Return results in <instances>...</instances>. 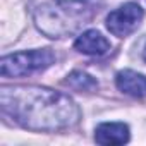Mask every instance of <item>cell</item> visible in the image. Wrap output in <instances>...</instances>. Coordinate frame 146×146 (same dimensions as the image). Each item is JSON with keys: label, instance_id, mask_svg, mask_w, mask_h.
<instances>
[{"label": "cell", "instance_id": "obj_1", "mask_svg": "<svg viewBox=\"0 0 146 146\" xmlns=\"http://www.w3.org/2000/svg\"><path fill=\"white\" fill-rule=\"evenodd\" d=\"M2 113L29 131H60L78 124L81 112L69 95L41 86H2Z\"/></svg>", "mask_w": 146, "mask_h": 146}, {"label": "cell", "instance_id": "obj_5", "mask_svg": "<svg viewBox=\"0 0 146 146\" xmlns=\"http://www.w3.org/2000/svg\"><path fill=\"white\" fill-rule=\"evenodd\" d=\"M74 48L86 55H105L110 50V41L100 31L88 29L74 41Z\"/></svg>", "mask_w": 146, "mask_h": 146}, {"label": "cell", "instance_id": "obj_3", "mask_svg": "<svg viewBox=\"0 0 146 146\" xmlns=\"http://www.w3.org/2000/svg\"><path fill=\"white\" fill-rule=\"evenodd\" d=\"M55 62V55L50 48L26 50L12 55H5L0 62V72L4 78H24L33 72L45 70Z\"/></svg>", "mask_w": 146, "mask_h": 146}, {"label": "cell", "instance_id": "obj_6", "mask_svg": "<svg viewBox=\"0 0 146 146\" xmlns=\"http://www.w3.org/2000/svg\"><path fill=\"white\" fill-rule=\"evenodd\" d=\"M129 137V127L124 122H105L95 131V141L100 144H124Z\"/></svg>", "mask_w": 146, "mask_h": 146}, {"label": "cell", "instance_id": "obj_2", "mask_svg": "<svg viewBox=\"0 0 146 146\" xmlns=\"http://www.w3.org/2000/svg\"><path fill=\"white\" fill-rule=\"evenodd\" d=\"M103 0H50L35 11L36 28L48 38H65L90 24Z\"/></svg>", "mask_w": 146, "mask_h": 146}, {"label": "cell", "instance_id": "obj_4", "mask_svg": "<svg viewBox=\"0 0 146 146\" xmlns=\"http://www.w3.org/2000/svg\"><path fill=\"white\" fill-rule=\"evenodd\" d=\"M143 17H144V11L137 4L127 2L107 16V29L113 36L125 38L139 28Z\"/></svg>", "mask_w": 146, "mask_h": 146}, {"label": "cell", "instance_id": "obj_7", "mask_svg": "<svg viewBox=\"0 0 146 146\" xmlns=\"http://www.w3.org/2000/svg\"><path fill=\"white\" fill-rule=\"evenodd\" d=\"M115 84L125 95H131L136 98L146 96V76L137 74L134 70H129V69L120 70L115 76Z\"/></svg>", "mask_w": 146, "mask_h": 146}, {"label": "cell", "instance_id": "obj_8", "mask_svg": "<svg viewBox=\"0 0 146 146\" xmlns=\"http://www.w3.org/2000/svg\"><path fill=\"white\" fill-rule=\"evenodd\" d=\"M65 84L72 90H76V91H86V93L95 91L98 88V81L95 78H91L90 74H86V72H83V70L70 72L65 79Z\"/></svg>", "mask_w": 146, "mask_h": 146}, {"label": "cell", "instance_id": "obj_9", "mask_svg": "<svg viewBox=\"0 0 146 146\" xmlns=\"http://www.w3.org/2000/svg\"><path fill=\"white\" fill-rule=\"evenodd\" d=\"M143 57H144V60H146V46H144V50H143Z\"/></svg>", "mask_w": 146, "mask_h": 146}]
</instances>
